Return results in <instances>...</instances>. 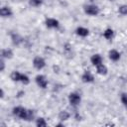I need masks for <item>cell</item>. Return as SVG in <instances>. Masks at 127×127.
<instances>
[{
  "label": "cell",
  "instance_id": "6da1fadb",
  "mask_svg": "<svg viewBox=\"0 0 127 127\" xmlns=\"http://www.w3.org/2000/svg\"><path fill=\"white\" fill-rule=\"evenodd\" d=\"M13 114L23 120L27 119V115H28V109L22 107V106H17L13 108Z\"/></svg>",
  "mask_w": 127,
  "mask_h": 127
},
{
  "label": "cell",
  "instance_id": "7a4b0ae2",
  "mask_svg": "<svg viewBox=\"0 0 127 127\" xmlns=\"http://www.w3.org/2000/svg\"><path fill=\"white\" fill-rule=\"evenodd\" d=\"M84 12L90 16H96L99 14V8L96 5H85Z\"/></svg>",
  "mask_w": 127,
  "mask_h": 127
},
{
  "label": "cell",
  "instance_id": "3957f363",
  "mask_svg": "<svg viewBox=\"0 0 127 127\" xmlns=\"http://www.w3.org/2000/svg\"><path fill=\"white\" fill-rule=\"evenodd\" d=\"M80 100H81V97L78 93H75V92H71L69 93L68 95V101L70 103V105L72 106H76L80 103Z\"/></svg>",
  "mask_w": 127,
  "mask_h": 127
},
{
  "label": "cell",
  "instance_id": "277c9868",
  "mask_svg": "<svg viewBox=\"0 0 127 127\" xmlns=\"http://www.w3.org/2000/svg\"><path fill=\"white\" fill-rule=\"evenodd\" d=\"M33 65L37 69H42L46 65V62L42 57H35L33 60Z\"/></svg>",
  "mask_w": 127,
  "mask_h": 127
},
{
  "label": "cell",
  "instance_id": "5b68a950",
  "mask_svg": "<svg viewBox=\"0 0 127 127\" xmlns=\"http://www.w3.org/2000/svg\"><path fill=\"white\" fill-rule=\"evenodd\" d=\"M35 80H36V83H37L40 87H42V88H46V87L48 86V80L46 79V77H45L43 74H38V75L36 76Z\"/></svg>",
  "mask_w": 127,
  "mask_h": 127
},
{
  "label": "cell",
  "instance_id": "8992f818",
  "mask_svg": "<svg viewBox=\"0 0 127 127\" xmlns=\"http://www.w3.org/2000/svg\"><path fill=\"white\" fill-rule=\"evenodd\" d=\"M45 23H46V26L48 28H55V29H57L60 26L59 21L56 20V19H54V18H48V19H46V22Z\"/></svg>",
  "mask_w": 127,
  "mask_h": 127
},
{
  "label": "cell",
  "instance_id": "52a82bcc",
  "mask_svg": "<svg viewBox=\"0 0 127 127\" xmlns=\"http://www.w3.org/2000/svg\"><path fill=\"white\" fill-rule=\"evenodd\" d=\"M108 56H109V59L113 62H117L120 59V53L116 50H110L108 53Z\"/></svg>",
  "mask_w": 127,
  "mask_h": 127
},
{
  "label": "cell",
  "instance_id": "ba28073f",
  "mask_svg": "<svg viewBox=\"0 0 127 127\" xmlns=\"http://www.w3.org/2000/svg\"><path fill=\"white\" fill-rule=\"evenodd\" d=\"M93 79H94L93 75H92L91 72L88 71V70L84 71V73L81 75V80H82L83 82H92Z\"/></svg>",
  "mask_w": 127,
  "mask_h": 127
},
{
  "label": "cell",
  "instance_id": "9c48e42d",
  "mask_svg": "<svg viewBox=\"0 0 127 127\" xmlns=\"http://www.w3.org/2000/svg\"><path fill=\"white\" fill-rule=\"evenodd\" d=\"M1 58H3V59H12L13 58V51L11 49H2Z\"/></svg>",
  "mask_w": 127,
  "mask_h": 127
},
{
  "label": "cell",
  "instance_id": "30bf717a",
  "mask_svg": "<svg viewBox=\"0 0 127 127\" xmlns=\"http://www.w3.org/2000/svg\"><path fill=\"white\" fill-rule=\"evenodd\" d=\"M90 62H91V64H92L93 65L96 66V65L102 64V58L100 57V55L95 54V55H93V56L90 58Z\"/></svg>",
  "mask_w": 127,
  "mask_h": 127
},
{
  "label": "cell",
  "instance_id": "8fae6325",
  "mask_svg": "<svg viewBox=\"0 0 127 127\" xmlns=\"http://www.w3.org/2000/svg\"><path fill=\"white\" fill-rule=\"evenodd\" d=\"M96 71H97V73L100 74V75H105V74H107L108 69H107L106 65H104L103 64H100L96 65Z\"/></svg>",
  "mask_w": 127,
  "mask_h": 127
},
{
  "label": "cell",
  "instance_id": "7c38bea8",
  "mask_svg": "<svg viewBox=\"0 0 127 127\" xmlns=\"http://www.w3.org/2000/svg\"><path fill=\"white\" fill-rule=\"evenodd\" d=\"M11 39H12L13 44L16 45V46H19L23 42V38L20 35H18V34H12L11 35Z\"/></svg>",
  "mask_w": 127,
  "mask_h": 127
},
{
  "label": "cell",
  "instance_id": "4fadbf2b",
  "mask_svg": "<svg viewBox=\"0 0 127 127\" xmlns=\"http://www.w3.org/2000/svg\"><path fill=\"white\" fill-rule=\"evenodd\" d=\"M12 10L9 7H2L0 10V15L2 17H10L12 16Z\"/></svg>",
  "mask_w": 127,
  "mask_h": 127
},
{
  "label": "cell",
  "instance_id": "5bb4252c",
  "mask_svg": "<svg viewBox=\"0 0 127 127\" xmlns=\"http://www.w3.org/2000/svg\"><path fill=\"white\" fill-rule=\"evenodd\" d=\"M75 32H76V34H77L78 36H80V37H86V36L88 35V33H89L88 29L83 28V27H78V28L75 30Z\"/></svg>",
  "mask_w": 127,
  "mask_h": 127
},
{
  "label": "cell",
  "instance_id": "9a60e30c",
  "mask_svg": "<svg viewBox=\"0 0 127 127\" xmlns=\"http://www.w3.org/2000/svg\"><path fill=\"white\" fill-rule=\"evenodd\" d=\"M69 118V113L65 110H63L59 113V119L61 121H64V120H67Z\"/></svg>",
  "mask_w": 127,
  "mask_h": 127
},
{
  "label": "cell",
  "instance_id": "2e32d148",
  "mask_svg": "<svg viewBox=\"0 0 127 127\" xmlns=\"http://www.w3.org/2000/svg\"><path fill=\"white\" fill-rule=\"evenodd\" d=\"M21 75H22V73H20L19 71H17V70H15V71H13L12 73H11V79L13 80V81H20L21 80Z\"/></svg>",
  "mask_w": 127,
  "mask_h": 127
},
{
  "label": "cell",
  "instance_id": "e0dca14e",
  "mask_svg": "<svg viewBox=\"0 0 127 127\" xmlns=\"http://www.w3.org/2000/svg\"><path fill=\"white\" fill-rule=\"evenodd\" d=\"M113 34H114V32H113L112 29H106V30L103 32V37H104L105 39H107V40H110V39H112Z\"/></svg>",
  "mask_w": 127,
  "mask_h": 127
},
{
  "label": "cell",
  "instance_id": "ac0fdd59",
  "mask_svg": "<svg viewBox=\"0 0 127 127\" xmlns=\"http://www.w3.org/2000/svg\"><path fill=\"white\" fill-rule=\"evenodd\" d=\"M36 125H37L38 127H46V126H47V122H46V120H45L43 117H40V118L37 119Z\"/></svg>",
  "mask_w": 127,
  "mask_h": 127
},
{
  "label": "cell",
  "instance_id": "d6986e66",
  "mask_svg": "<svg viewBox=\"0 0 127 127\" xmlns=\"http://www.w3.org/2000/svg\"><path fill=\"white\" fill-rule=\"evenodd\" d=\"M118 11L121 15H127V5H121L119 7Z\"/></svg>",
  "mask_w": 127,
  "mask_h": 127
},
{
  "label": "cell",
  "instance_id": "ffe728a7",
  "mask_svg": "<svg viewBox=\"0 0 127 127\" xmlns=\"http://www.w3.org/2000/svg\"><path fill=\"white\" fill-rule=\"evenodd\" d=\"M29 3L31 6L38 7V6L42 5V0H29Z\"/></svg>",
  "mask_w": 127,
  "mask_h": 127
},
{
  "label": "cell",
  "instance_id": "44dd1931",
  "mask_svg": "<svg viewBox=\"0 0 127 127\" xmlns=\"http://www.w3.org/2000/svg\"><path fill=\"white\" fill-rule=\"evenodd\" d=\"M20 81L23 82L24 84H29V83H30L29 77H28L26 74H23V73H22V75H21V80H20Z\"/></svg>",
  "mask_w": 127,
  "mask_h": 127
},
{
  "label": "cell",
  "instance_id": "7402d4cb",
  "mask_svg": "<svg viewBox=\"0 0 127 127\" xmlns=\"http://www.w3.org/2000/svg\"><path fill=\"white\" fill-rule=\"evenodd\" d=\"M121 102L124 104V106L127 108V93H122L121 94Z\"/></svg>",
  "mask_w": 127,
  "mask_h": 127
},
{
  "label": "cell",
  "instance_id": "603a6c76",
  "mask_svg": "<svg viewBox=\"0 0 127 127\" xmlns=\"http://www.w3.org/2000/svg\"><path fill=\"white\" fill-rule=\"evenodd\" d=\"M0 64H1V67H0V71H3L4 68H5V63H4V59L1 58V61H0Z\"/></svg>",
  "mask_w": 127,
  "mask_h": 127
},
{
  "label": "cell",
  "instance_id": "cb8c5ba5",
  "mask_svg": "<svg viewBox=\"0 0 127 127\" xmlns=\"http://www.w3.org/2000/svg\"><path fill=\"white\" fill-rule=\"evenodd\" d=\"M0 97H1V98H3V97H4V90H3V89H1V94H0Z\"/></svg>",
  "mask_w": 127,
  "mask_h": 127
},
{
  "label": "cell",
  "instance_id": "d4e9b609",
  "mask_svg": "<svg viewBox=\"0 0 127 127\" xmlns=\"http://www.w3.org/2000/svg\"><path fill=\"white\" fill-rule=\"evenodd\" d=\"M57 126H64V124H62V123H60V124H58Z\"/></svg>",
  "mask_w": 127,
  "mask_h": 127
}]
</instances>
